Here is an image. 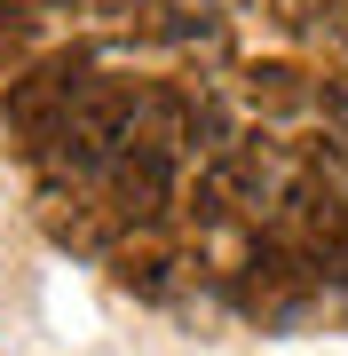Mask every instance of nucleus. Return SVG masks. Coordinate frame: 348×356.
Instances as JSON below:
<instances>
[{"label": "nucleus", "instance_id": "f257e3e1", "mask_svg": "<svg viewBox=\"0 0 348 356\" xmlns=\"http://www.w3.org/2000/svg\"><path fill=\"white\" fill-rule=\"evenodd\" d=\"M88 79H95V64L79 48H56V56H40L32 72H16L8 95H0V127L16 135V151L48 159L56 135H64V119L79 111V95H88Z\"/></svg>", "mask_w": 348, "mask_h": 356}, {"label": "nucleus", "instance_id": "f03ea898", "mask_svg": "<svg viewBox=\"0 0 348 356\" xmlns=\"http://www.w3.org/2000/svg\"><path fill=\"white\" fill-rule=\"evenodd\" d=\"M142 111H151V95L135 88V79H88V95H79V111L64 119V135H56V166L64 175H111L119 151L142 135Z\"/></svg>", "mask_w": 348, "mask_h": 356}, {"label": "nucleus", "instance_id": "7ed1b4c3", "mask_svg": "<svg viewBox=\"0 0 348 356\" xmlns=\"http://www.w3.org/2000/svg\"><path fill=\"white\" fill-rule=\"evenodd\" d=\"M111 206H119V222H158L174 206V151L158 135H135L127 151H119V166H111Z\"/></svg>", "mask_w": 348, "mask_h": 356}, {"label": "nucleus", "instance_id": "423d86ee", "mask_svg": "<svg viewBox=\"0 0 348 356\" xmlns=\"http://www.w3.org/2000/svg\"><path fill=\"white\" fill-rule=\"evenodd\" d=\"M167 254H119V285L127 293H142V301H158V293H167Z\"/></svg>", "mask_w": 348, "mask_h": 356}, {"label": "nucleus", "instance_id": "20e7f679", "mask_svg": "<svg viewBox=\"0 0 348 356\" xmlns=\"http://www.w3.org/2000/svg\"><path fill=\"white\" fill-rule=\"evenodd\" d=\"M245 103L261 119H301V111H317V88L301 64H245Z\"/></svg>", "mask_w": 348, "mask_h": 356}, {"label": "nucleus", "instance_id": "39448f33", "mask_svg": "<svg viewBox=\"0 0 348 356\" xmlns=\"http://www.w3.org/2000/svg\"><path fill=\"white\" fill-rule=\"evenodd\" d=\"M285 32H340L348 40V0H270Z\"/></svg>", "mask_w": 348, "mask_h": 356}]
</instances>
